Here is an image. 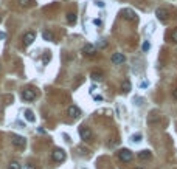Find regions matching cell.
<instances>
[{
    "mask_svg": "<svg viewBox=\"0 0 177 169\" xmlns=\"http://www.w3.org/2000/svg\"><path fill=\"white\" fill-rule=\"evenodd\" d=\"M11 143L14 147H17V149H23V147L26 146V141L23 137H20V135H12L11 137Z\"/></svg>",
    "mask_w": 177,
    "mask_h": 169,
    "instance_id": "cell-1",
    "label": "cell"
},
{
    "mask_svg": "<svg viewBox=\"0 0 177 169\" xmlns=\"http://www.w3.org/2000/svg\"><path fill=\"white\" fill-rule=\"evenodd\" d=\"M51 158L56 161V163H62V161L65 160V151H64V149H59V147H56V149L51 152Z\"/></svg>",
    "mask_w": 177,
    "mask_h": 169,
    "instance_id": "cell-2",
    "label": "cell"
},
{
    "mask_svg": "<svg viewBox=\"0 0 177 169\" xmlns=\"http://www.w3.org/2000/svg\"><path fill=\"white\" fill-rule=\"evenodd\" d=\"M118 158L121 161H124V163H129V161H132L134 154H132V151H129V149H121L118 152Z\"/></svg>",
    "mask_w": 177,
    "mask_h": 169,
    "instance_id": "cell-3",
    "label": "cell"
},
{
    "mask_svg": "<svg viewBox=\"0 0 177 169\" xmlns=\"http://www.w3.org/2000/svg\"><path fill=\"white\" fill-rule=\"evenodd\" d=\"M36 40V33L34 31H28V33H25L23 37H22V42L25 47H30L33 42Z\"/></svg>",
    "mask_w": 177,
    "mask_h": 169,
    "instance_id": "cell-4",
    "label": "cell"
},
{
    "mask_svg": "<svg viewBox=\"0 0 177 169\" xmlns=\"http://www.w3.org/2000/svg\"><path fill=\"white\" fill-rule=\"evenodd\" d=\"M79 137L83 138L84 141H90L92 140V130L86 126H81L79 127Z\"/></svg>",
    "mask_w": 177,
    "mask_h": 169,
    "instance_id": "cell-5",
    "label": "cell"
},
{
    "mask_svg": "<svg viewBox=\"0 0 177 169\" xmlns=\"http://www.w3.org/2000/svg\"><path fill=\"white\" fill-rule=\"evenodd\" d=\"M22 99L23 101H34L36 99V92L33 90V89H25L23 92H22Z\"/></svg>",
    "mask_w": 177,
    "mask_h": 169,
    "instance_id": "cell-6",
    "label": "cell"
},
{
    "mask_svg": "<svg viewBox=\"0 0 177 169\" xmlns=\"http://www.w3.org/2000/svg\"><path fill=\"white\" fill-rule=\"evenodd\" d=\"M95 51H97V47H95L93 44H86L83 47V53H84L86 56H93Z\"/></svg>",
    "mask_w": 177,
    "mask_h": 169,
    "instance_id": "cell-7",
    "label": "cell"
},
{
    "mask_svg": "<svg viewBox=\"0 0 177 169\" xmlns=\"http://www.w3.org/2000/svg\"><path fill=\"white\" fill-rule=\"evenodd\" d=\"M110 60H112V64H115V65H120V64H123L124 60H126V58H124L123 55H121V53H115V55H112Z\"/></svg>",
    "mask_w": 177,
    "mask_h": 169,
    "instance_id": "cell-8",
    "label": "cell"
},
{
    "mask_svg": "<svg viewBox=\"0 0 177 169\" xmlns=\"http://www.w3.org/2000/svg\"><path fill=\"white\" fill-rule=\"evenodd\" d=\"M155 16H157L159 20H162V22H166V17H168V11L165 8H157L155 9Z\"/></svg>",
    "mask_w": 177,
    "mask_h": 169,
    "instance_id": "cell-9",
    "label": "cell"
},
{
    "mask_svg": "<svg viewBox=\"0 0 177 169\" xmlns=\"http://www.w3.org/2000/svg\"><path fill=\"white\" fill-rule=\"evenodd\" d=\"M67 113H69L70 118H78L79 115H81V110L78 109L76 106H70L69 109H67Z\"/></svg>",
    "mask_w": 177,
    "mask_h": 169,
    "instance_id": "cell-10",
    "label": "cell"
},
{
    "mask_svg": "<svg viewBox=\"0 0 177 169\" xmlns=\"http://www.w3.org/2000/svg\"><path fill=\"white\" fill-rule=\"evenodd\" d=\"M131 89H132V84L129 82V79L123 81V84H121V90H123L124 93H127V92H131Z\"/></svg>",
    "mask_w": 177,
    "mask_h": 169,
    "instance_id": "cell-11",
    "label": "cell"
},
{
    "mask_svg": "<svg viewBox=\"0 0 177 169\" xmlns=\"http://www.w3.org/2000/svg\"><path fill=\"white\" fill-rule=\"evenodd\" d=\"M138 158L140 160H149V158H151V151H141V152H138Z\"/></svg>",
    "mask_w": 177,
    "mask_h": 169,
    "instance_id": "cell-12",
    "label": "cell"
},
{
    "mask_svg": "<svg viewBox=\"0 0 177 169\" xmlns=\"http://www.w3.org/2000/svg\"><path fill=\"white\" fill-rule=\"evenodd\" d=\"M42 37H44L45 40H48V42H53V40H54V36H53V33H51V31H47V30H45V31L42 33Z\"/></svg>",
    "mask_w": 177,
    "mask_h": 169,
    "instance_id": "cell-13",
    "label": "cell"
},
{
    "mask_svg": "<svg viewBox=\"0 0 177 169\" xmlns=\"http://www.w3.org/2000/svg\"><path fill=\"white\" fill-rule=\"evenodd\" d=\"M90 78H92V81H101V79H103V73H101V71H92Z\"/></svg>",
    "mask_w": 177,
    "mask_h": 169,
    "instance_id": "cell-14",
    "label": "cell"
},
{
    "mask_svg": "<svg viewBox=\"0 0 177 169\" xmlns=\"http://www.w3.org/2000/svg\"><path fill=\"white\" fill-rule=\"evenodd\" d=\"M67 22L70 25L76 23V14H75V12H69V14H67Z\"/></svg>",
    "mask_w": 177,
    "mask_h": 169,
    "instance_id": "cell-15",
    "label": "cell"
},
{
    "mask_svg": "<svg viewBox=\"0 0 177 169\" xmlns=\"http://www.w3.org/2000/svg\"><path fill=\"white\" fill-rule=\"evenodd\" d=\"M20 6H25V8H28V6H33L34 3V0H17Z\"/></svg>",
    "mask_w": 177,
    "mask_h": 169,
    "instance_id": "cell-16",
    "label": "cell"
},
{
    "mask_svg": "<svg viewBox=\"0 0 177 169\" xmlns=\"http://www.w3.org/2000/svg\"><path fill=\"white\" fill-rule=\"evenodd\" d=\"M25 118L28 119L30 123H34V119H36V118H34V115H33V112H31V110H25Z\"/></svg>",
    "mask_w": 177,
    "mask_h": 169,
    "instance_id": "cell-17",
    "label": "cell"
},
{
    "mask_svg": "<svg viewBox=\"0 0 177 169\" xmlns=\"http://www.w3.org/2000/svg\"><path fill=\"white\" fill-rule=\"evenodd\" d=\"M124 17L126 19H131V20H137V17H135V14H134V11H131V9H126L124 11Z\"/></svg>",
    "mask_w": 177,
    "mask_h": 169,
    "instance_id": "cell-18",
    "label": "cell"
},
{
    "mask_svg": "<svg viewBox=\"0 0 177 169\" xmlns=\"http://www.w3.org/2000/svg\"><path fill=\"white\" fill-rule=\"evenodd\" d=\"M8 169H22V166H20L19 161H11L10 166H8Z\"/></svg>",
    "mask_w": 177,
    "mask_h": 169,
    "instance_id": "cell-19",
    "label": "cell"
},
{
    "mask_svg": "<svg viewBox=\"0 0 177 169\" xmlns=\"http://www.w3.org/2000/svg\"><path fill=\"white\" fill-rule=\"evenodd\" d=\"M131 140L134 141V143H138V141L141 140V133H135V135H132Z\"/></svg>",
    "mask_w": 177,
    "mask_h": 169,
    "instance_id": "cell-20",
    "label": "cell"
},
{
    "mask_svg": "<svg viewBox=\"0 0 177 169\" xmlns=\"http://www.w3.org/2000/svg\"><path fill=\"white\" fill-rule=\"evenodd\" d=\"M95 47H98V48H106V47H107V42H106V40H99V42L95 45Z\"/></svg>",
    "mask_w": 177,
    "mask_h": 169,
    "instance_id": "cell-21",
    "label": "cell"
},
{
    "mask_svg": "<svg viewBox=\"0 0 177 169\" xmlns=\"http://www.w3.org/2000/svg\"><path fill=\"white\" fill-rule=\"evenodd\" d=\"M171 40H173V42H177V28L171 33Z\"/></svg>",
    "mask_w": 177,
    "mask_h": 169,
    "instance_id": "cell-22",
    "label": "cell"
},
{
    "mask_svg": "<svg viewBox=\"0 0 177 169\" xmlns=\"http://www.w3.org/2000/svg\"><path fill=\"white\" fill-rule=\"evenodd\" d=\"M141 48H143V51H148V50H149V42H148V40H145V42H143Z\"/></svg>",
    "mask_w": 177,
    "mask_h": 169,
    "instance_id": "cell-23",
    "label": "cell"
},
{
    "mask_svg": "<svg viewBox=\"0 0 177 169\" xmlns=\"http://www.w3.org/2000/svg\"><path fill=\"white\" fill-rule=\"evenodd\" d=\"M48 60H50V55H45V56H44V64H47Z\"/></svg>",
    "mask_w": 177,
    "mask_h": 169,
    "instance_id": "cell-24",
    "label": "cell"
},
{
    "mask_svg": "<svg viewBox=\"0 0 177 169\" xmlns=\"http://www.w3.org/2000/svg\"><path fill=\"white\" fill-rule=\"evenodd\" d=\"M140 87H148V82H146V81H145V82H141Z\"/></svg>",
    "mask_w": 177,
    "mask_h": 169,
    "instance_id": "cell-25",
    "label": "cell"
},
{
    "mask_svg": "<svg viewBox=\"0 0 177 169\" xmlns=\"http://www.w3.org/2000/svg\"><path fill=\"white\" fill-rule=\"evenodd\" d=\"M173 96H174V98H176V99H177V89H176V90H174V92H173Z\"/></svg>",
    "mask_w": 177,
    "mask_h": 169,
    "instance_id": "cell-26",
    "label": "cell"
},
{
    "mask_svg": "<svg viewBox=\"0 0 177 169\" xmlns=\"http://www.w3.org/2000/svg\"><path fill=\"white\" fill-rule=\"evenodd\" d=\"M23 169H34V168H33V166H25Z\"/></svg>",
    "mask_w": 177,
    "mask_h": 169,
    "instance_id": "cell-27",
    "label": "cell"
},
{
    "mask_svg": "<svg viewBox=\"0 0 177 169\" xmlns=\"http://www.w3.org/2000/svg\"><path fill=\"white\" fill-rule=\"evenodd\" d=\"M135 169H145V168H135Z\"/></svg>",
    "mask_w": 177,
    "mask_h": 169,
    "instance_id": "cell-28",
    "label": "cell"
},
{
    "mask_svg": "<svg viewBox=\"0 0 177 169\" xmlns=\"http://www.w3.org/2000/svg\"><path fill=\"white\" fill-rule=\"evenodd\" d=\"M0 20H2V19H0Z\"/></svg>",
    "mask_w": 177,
    "mask_h": 169,
    "instance_id": "cell-29",
    "label": "cell"
}]
</instances>
